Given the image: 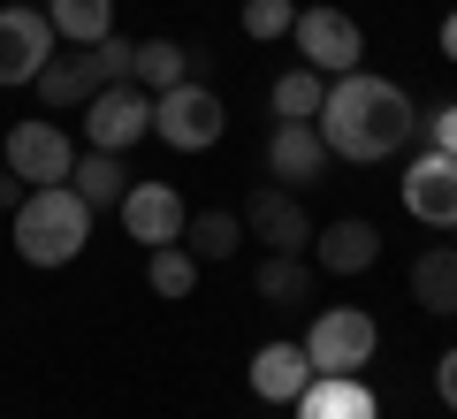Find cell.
I'll list each match as a JSON object with an SVG mask.
<instances>
[{
    "label": "cell",
    "mask_w": 457,
    "mask_h": 419,
    "mask_svg": "<svg viewBox=\"0 0 457 419\" xmlns=\"http://www.w3.org/2000/svg\"><path fill=\"white\" fill-rule=\"evenodd\" d=\"M221 130H228V107L213 99V84L183 77L176 92H153V138H161V146L206 153V146H221Z\"/></svg>",
    "instance_id": "obj_3"
},
{
    "label": "cell",
    "mask_w": 457,
    "mask_h": 419,
    "mask_svg": "<svg viewBox=\"0 0 457 419\" xmlns=\"http://www.w3.org/2000/svg\"><path fill=\"white\" fill-rule=\"evenodd\" d=\"M290 38H297V54H305V69H320V77H343V69H359V54H366L359 23L343 16V8H297Z\"/></svg>",
    "instance_id": "obj_7"
},
{
    "label": "cell",
    "mask_w": 457,
    "mask_h": 419,
    "mask_svg": "<svg viewBox=\"0 0 457 419\" xmlns=\"http://www.w3.org/2000/svg\"><path fill=\"white\" fill-rule=\"evenodd\" d=\"M442 54H450V62H457V8H450V16H442Z\"/></svg>",
    "instance_id": "obj_30"
},
{
    "label": "cell",
    "mask_w": 457,
    "mask_h": 419,
    "mask_svg": "<svg viewBox=\"0 0 457 419\" xmlns=\"http://www.w3.org/2000/svg\"><path fill=\"white\" fill-rule=\"evenodd\" d=\"M245 244V214H198V222H183V252L191 259H228Z\"/></svg>",
    "instance_id": "obj_22"
},
{
    "label": "cell",
    "mask_w": 457,
    "mask_h": 419,
    "mask_svg": "<svg viewBox=\"0 0 457 419\" xmlns=\"http://www.w3.org/2000/svg\"><path fill=\"white\" fill-rule=\"evenodd\" d=\"M191 62H198V54L176 46V38H137V54H130V84H145V92H176V84L191 77Z\"/></svg>",
    "instance_id": "obj_18"
},
{
    "label": "cell",
    "mask_w": 457,
    "mask_h": 419,
    "mask_svg": "<svg viewBox=\"0 0 457 419\" xmlns=\"http://www.w3.org/2000/svg\"><path fill=\"white\" fill-rule=\"evenodd\" d=\"M145 130H153V92L145 84H99L84 99V138H92V153H122Z\"/></svg>",
    "instance_id": "obj_5"
},
{
    "label": "cell",
    "mask_w": 457,
    "mask_h": 419,
    "mask_svg": "<svg viewBox=\"0 0 457 419\" xmlns=\"http://www.w3.org/2000/svg\"><path fill=\"white\" fill-rule=\"evenodd\" d=\"M305 252H320V274H366V267L381 259V229H374V222H359V214H343V222L312 229Z\"/></svg>",
    "instance_id": "obj_13"
},
{
    "label": "cell",
    "mask_w": 457,
    "mask_h": 419,
    "mask_svg": "<svg viewBox=\"0 0 457 419\" xmlns=\"http://www.w3.org/2000/svg\"><path fill=\"white\" fill-rule=\"evenodd\" d=\"M0 168L23 183H69V168H77V146H69L62 122H16L8 138H0Z\"/></svg>",
    "instance_id": "obj_6"
},
{
    "label": "cell",
    "mask_w": 457,
    "mask_h": 419,
    "mask_svg": "<svg viewBox=\"0 0 457 419\" xmlns=\"http://www.w3.org/2000/svg\"><path fill=\"white\" fill-rule=\"evenodd\" d=\"M297 23V0H245V31L252 38H282Z\"/></svg>",
    "instance_id": "obj_25"
},
{
    "label": "cell",
    "mask_w": 457,
    "mask_h": 419,
    "mask_svg": "<svg viewBox=\"0 0 457 419\" xmlns=\"http://www.w3.org/2000/svg\"><path fill=\"white\" fill-rule=\"evenodd\" d=\"M252 290H260L267 306H305V297H312V267H305V252H267L260 274H252Z\"/></svg>",
    "instance_id": "obj_21"
},
{
    "label": "cell",
    "mask_w": 457,
    "mask_h": 419,
    "mask_svg": "<svg viewBox=\"0 0 457 419\" xmlns=\"http://www.w3.org/2000/svg\"><path fill=\"white\" fill-rule=\"evenodd\" d=\"M46 23L62 46H99L114 31V0H46Z\"/></svg>",
    "instance_id": "obj_19"
},
{
    "label": "cell",
    "mask_w": 457,
    "mask_h": 419,
    "mask_svg": "<svg viewBox=\"0 0 457 419\" xmlns=\"http://www.w3.org/2000/svg\"><path fill=\"white\" fill-rule=\"evenodd\" d=\"M54 23H46V8H0V84H38V69L54 62Z\"/></svg>",
    "instance_id": "obj_8"
},
{
    "label": "cell",
    "mask_w": 457,
    "mask_h": 419,
    "mask_svg": "<svg viewBox=\"0 0 457 419\" xmlns=\"http://www.w3.org/2000/svg\"><path fill=\"white\" fill-rule=\"evenodd\" d=\"M404 206L420 214L427 229H457V153L427 146L420 161L404 168Z\"/></svg>",
    "instance_id": "obj_10"
},
{
    "label": "cell",
    "mask_w": 457,
    "mask_h": 419,
    "mask_svg": "<svg viewBox=\"0 0 457 419\" xmlns=\"http://www.w3.org/2000/svg\"><path fill=\"white\" fill-rule=\"evenodd\" d=\"M305 381H312L305 343H260V351H252V397L260 404H297Z\"/></svg>",
    "instance_id": "obj_15"
},
{
    "label": "cell",
    "mask_w": 457,
    "mask_h": 419,
    "mask_svg": "<svg viewBox=\"0 0 457 419\" xmlns=\"http://www.w3.org/2000/svg\"><path fill=\"white\" fill-rule=\"evenodd\" d=\"M84 244H92V206L69 183H31L16 206V252L31 267H69Z\"/></svg>",
    "instance_id": "obj_2"
},
{
    "label": "cell",
    "mask_w": 457,
    "mask_h": 419,
    "mask_svg": "<svg viewBox=\"0 0 457 419\" xmlns=\"http://www.w3.org/2000/svg\"><path fill=\"white\" fill-rule=\"evenodd\" d=\"M16 8H31V0H16Z\"/></svg>",
    "instance_id": "obj_31"
},
{
    "label": "cell",
    "mask_w": 457,
    "mask_h": 419,
    "mask_svg": "<svg viewBox=\"0 0 457 419\" xmlns=\"http://www.w3.org/2000/svg\"><path fill=\"white\" fill-rule=\"evenodd\" d=\"M435 397L457 412V351H442V366H435Z\"/></svg>",
    "instance_id": "obj_28"
},
{
    "label": "cell",
    "mask_w": 457,
    "mask_h": 419,
    "mask_svg": "<svg viewBox=\"0 0 457 419\" xmlns=\"http://www.w3.org/2000/svg\"><path fill=\"white\" fill-rule=\"evenodd\" d=\"M374 343H381V328H374V313H359V306H328L320 321L305 328L312 373H359V366H374Z\"/></svg>",
    "instance_id": "obj_4"
},
{
    "label": "cell",
    "mask_w": 457,
    "mask_h": 419,
    "mask_svg": "<svg viewBox=\"0 0 457 419\" xmlns=\"http://www.w3.org/2000/svg\"><path fill=\"white\" fill-rule=\"evenodd\" d=\"M145 282L161 297H191L198 290V259L183 252V244H153V259H145Z\"/></svg>",
    "instance_id": "obj_24"
},
{
    "label": "cell",
    "mask_w": 457,
    "mask_h": 419,
    "mask_svg": "<svg viewBox=\"0 0 457 419\" xmlns=\"http://www.w3.org/2000/svg\"><path fill=\"white\" fill-rule=\"evenodd\" d=\"M23 191H31V183H23V176H8V168H0V206L16 214V206H23Z\"/></svg>",
    "instance_id": "obj_29"
},
{
    "label": "cell",
    "mask_w": 457,
    "mask_h": 419,
    "mask_svg": "<svg viewBox=\"0 0 457 419\" xmlns=\"http://www.w3.org/2000/svg\"><path fill=\"white\" fill-rule=\"evenodd\" d=\"M320 99H328L320 69H282V77H275V114H282V122H312Z\"/></svg>",
    "instance_id": "obj_23"
},
{
    "label": "cell",
    "mask_w": 457,
    "mask_h": 419,
    "mask_svg": "<svg viewBox=\"0 0 457 419\" xmlns=\"http://www.w3.org/2000/svg\"><path fill=\"white\" fill-rule=\"evenodd\" d=\"M312 122H320L328 161H389V153H404L411 138H420L411 92L389 84V77H366V69H343V77L328 84V99H320Z\"/></svg>",
    "instance_id": "obj_1"
},
{
    "label": "cell",
    "mask_w": 457,
    "mask_h": 419,
    "mask_svg": "<svg viewBox=\"0 0 457 419\" xmlns=\"http://www.w3.org/2000/svg\"><path fill=\"white\" fill-rule=\"evenodd\" d=\"M420 130H427V146H435V153H457V99H442L435 114H420Z\"/></svg>",
    "instance_id": "obj_27"
},
{
    "label": "cell",
    "mask_w": 457,
    "mask_h": 419,
    "mask_svg": "<svg viewBox=\"0 0 457 419\" xmlns=\"http://www.w3.org/2000/svg\"><path fill=\"white\" fill-rule=\"evenodd\" d=\"M99 54L92 46H69V54H54L46 69H38V99H46V107H84V99L99 92Z\"/></svg>",
    "instance_id": "obj_16"
},
{
    "label": "cell",
    "mask_w": 457,
    "mask_h": 419,
    "mask_svg": "<svg viewBox=\"0 0 457 419\" xmlns=\"http://www.w3.org/2000/svg\"><path fill=\"white\" fill-rule=\"evenodd\" d=\"M297 419H381V404L359 373H312L297 389Z\"/></svg>",
    "instance_id": "obj_14"
},
{
    "label": "cell",
    "mask_w": 457,
    "mask_h": 419,
    "mask_svg": "<svg viewBox=\"0 0 457 419\" xmlns=\"http://www.w3.org/2000/svg\"><path fill=\"white\" fill-rule=\"evenodd\" d=\"M411 306L457 313V244H427V252L411 259Z\"/></svg>",
    "instance_id": "obj_17"
},
{
    "label": "cell",
    "mask_w": 457,
    "mask_h": 419,
    "mask_svg": "<svg viewBox=\"0 0 457 419\" xmlns=\"http://www.w3.org/2000/svg\"><path fill=\"white\" fill-rule=\"evenodd\" d=\"M114 214L130 229V244H183V222H191V206H183L176 183H130Z\"/></svg>",
    "instance_id": "obj_9"
},
{
    "label": "cell",
    "mask_w": 457,
    "mask_h": 419,
    "mask_svg": "<svg viewBox=\"0 0 457 419\" xmlns=\"http://www.w3.org/2000/svg\"><path fill=\"white\" fill-rule=\"evenodd\" d=\"M69 191H77L84 206H122V191H130V168H122V153H84V161L69 168Z\"/></svg>",
    "instance_id": "obj_20"
},
{
    "label": "cell",
    "mask_w": 457,
    "mask_h": 419,
    "mask_svg": "<svg viewBox=\"0 0 457 419\" xmlns=\"http://www.w3.org/2000/svg\"><path fill=\"white\" fill-rule=\"evenodd\" d=\"M245 237H260L267 252H305L312 244V214L297 206V191L267 183V191H252V206H245Z\"/></svg>",
    "instance_id": "obj_11"
},
{
    "label": "cell",
    "mask_w": 457,
    "mask_h": 419,
    "mask_svg": "<svg viewBox=\"0 0 457 419\" xmlns=\"http://www.w3.org/2000/svg\"><path fill=\"white\" fill-rule=\"evenodd\" d=\"M267 176L282 191H305V183L328 176V146H320V122H275L267 138Z\"/></svg>",
    "instance_id": "obj_12"
},
{
    "label": "cell",
    "mask_w": 457,
    "mask_h": 419,
    "mask_svg": "<svg viewBox=\"0 0 457 419\" xmlns=\"http://www.w3.org/2000/svg\"><path fill=\"white\" fill-rule=\"evenodd\" d=\"M92 54H99V77H107V84H130V54H137V38H114V31H107Z\"/></svg>",
    "instance_id": "obj_26"
}]
</instances>
